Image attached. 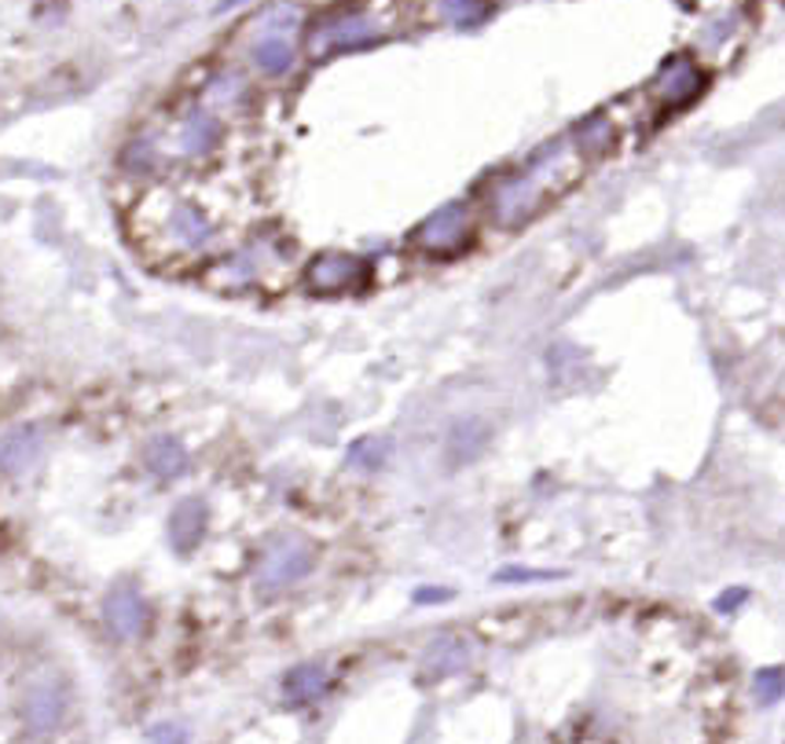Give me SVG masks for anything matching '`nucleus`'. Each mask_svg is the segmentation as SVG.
Instances as JSON below:
<instances>
[{
	"label": "nucleus",
	"instance_id": "13",
	"mask_svg": "<svg viewBox=\"0 0 785 744\" xmlns=\"http://www.w3.org/2000/svg\"><path fill=\"white\" fill-rule=\"evenodd\" d=\"M180 150H184L188 158H202V155H210L213 147L221 144V125H217V117L206 114V111H199V114H191L184 125H180Z\"/></svg>",
	"mask_w": 785,
	"mask_h": 744
},
{
	"label": "nucleus",
	"instance_id": "25",
	"mask_svg": "<svg viewBox=\"0 0 785 744\" xmlns=\"http://www.w3.org/2000/svg\"><path fill=\"white\" fill-rule=\"evenodd\" d=\"M155 737H184V733L173 730V726H162V730H155Z\"/></svg>",
	"mask_w": 785,
	"mask_h": 744
},
{
	"label": "nucleus",
	"instance_id": "4",
	"mask_svg": "<svg viewBox=\"0 0 785 744\" xmlns=\"http://www.w3.org/2000/svg\"><path fill=\"white\" fill-rule=\"evenodd\" d=\"M312 573V550L305 539L287 536L279 543L268 546L265 562H261V584L265 587H290L298 579H305Z\"/></svg>",
	"mask_w": 785,
	"mask_h": 744
},
{
	"label": "nucleus",
	"instance_id": "22",
	"mask_svg": "<svg viewBox=\"0 0 785 744\" xmlns=\"http://www.w3.org/2000/svg\"><path fill=\"white\" fill-rule=\"evenodd\" d=\"M451 590L448 587H418L415 590V606H440V601H448Z\"/></svg>",
	"mask_w": 785,
	"mask_h": 744
},
{
	"label": "nucleus",
	"instance_id": "12",
	"mask_svg": "<svg viewBox=\"0 0 785 744\" xmlns=\"http://www.w3.org/2000/svg\"><path fill=\"white\" fill-rule=\"evenodd\" d=\"M470 656H474V650H470V642L467 639H456V634H448V639H437L434 645L426 650L423 656V667L434 678H445V675H456L462 672V667L470 664Z\"/></svg>",
	"mask_w": 785,
	"mask_h": 744
},
{
	"label": "nucleus",
	"instance_id": "6",
	"mask_svg": "<svg viewBox=\"0 0 785 744\" xmlns=\"http://www.w3.org/2000/svg\"><path fill=\"white\" fill-rule=\"evenodd\" d=\"M702 89H705V74H702V67H694L686 56L664 63V70L658 74V81H653V95L669 106L691 103L694 95H702Z\"/></svg>",
	"mask_w": 785,
	"mask_h": 744
},
{
	"label": "nucleus",
	"instance_id": "24",
	"mask_svg": "<svg viewBox=\"0 0 785 744\" xmlns=\"http://www.w3.org/2000/svg\"><path fill=\"white\" fill-rule=\"evenodd\" d=\"M741 601H745V590H727V595L716 601V609H719V612H734Z\"/></svg>",
	"mask_w": 785,
	"mask_h": 744
},
{
	"label": "nucleus",
	"instance_id": "8",
	"mask_svg": "<svg viewBox=\"0 0 785 744\" xmlns=\"http://www.w3.org/2000/svg\"><path fill=\"white\" fill-rule=\"evenodd\" d=\"M106 628H111L117 639H136L147 628V601L144 595H136L133 587H117L114 595H106L103 606Z\"/></svg>",
	"mask_w": 785,
	"mask_h": 744
},
{
	"label": "nucleus",
	"instance_id": "15",
	"mask_svg": "<svg viewBox=\"0 0 785 744\" xmlns=\"http://www.w3.org/2000/svg\"><path fill=\"white\" fill-rule=\"evenodd\" d=\"M489 440V426L481 418H462V422L451 426V437H448V448H451V459L456 462H467L474 459Z\"/></svg>",
	"mask_w": 785,
	"mask_h": 744
},
{
	"label": "nucleus",
	"instance_id": "11",
	"mask_svg": "<svg viewBox=\"0 0 785 744\" xmlns=\"http://www.w3.org/2000/svg\"><path fill=\"white\" fill-rule=\"evenodd\" d=\"M327 686H330V675H327V667H319V664H298L294 672H290L283 678V697H287V704H312V700H319L327 694Z\"/></svg>",
	"mask_w": 785,
	"mask_h": 744
},
{
	"label": "nucleus",
	"instance_id": "20",
	"mask_svg": "<svg viewBox=\"0 0 785 744\" xmlns=\"http://www.w3.org/2000/svg\"><path fill=\"white\" fill-rule=\"evenodd\" d=\"M752 694H756L760 704H778L782 700V667H767V672H756V683H752Z\"/></svg>",
	"mask_w": 785,
	"mask_h": 744
},
{
	"label": "nucleus",
	"instance_id": "21",
	"mask_svg": "<svg viewBox=\"0 0 785 744\" xmlns=\"http://www.w3.org/2000/svg\"><path fill=\"white\" fill-rule=\"evenodd\" d=\"M349 459L363 462V466H379V462L385 459V448L379 444V440H360V444H352Z\"/></svg>",
	"mask_w": 785,
	"mask_h": 744
},
{
	"label": "nucleus",
	"instance_id": "17",
	"mask_svg": "<svg viewBox=\"0 0 785 744\" xmlns=\"http://www.w3.org/2000/svg\"><path fill=\"white\" fill-rule=\"evenodd\" d=\"M37 444H41V440H37L34 429H23V433H15L4 448H0V466H4L8 473L26 470L30 462H34V455H37Z\"/></svg>",
	"mask_w": 785,
	"mask_h": 744
},
{
	"label": "nucleus",
	"instance_id": "14",
	"mask_svg": "<svg viewBox=\"0 0 785 744\" xmlns=\"http://www.w3.org/2000/svg\"><path fill=\"white\" fill-rule=\"evenodd\" d=\"M147 466L155 477L162 481H177L180 473L188 470V451L177 437H155L147 444Z\"/></svg>",
	"mask_w": 785,
	"mask_h": 744
},
{
	"label": "nucleus",
	"instance_id": "5",
	"mask_svg": "<svg viewBox=\"0 0 785 744\" xmlns=\"http://www.w3.org/2000/svg\"><path fill=\"white\" fill-rule=\"evenodd\" d=\"M374 37H379V26H374L368 15H346V19H335V23L319 26L309 41V52L319 59V56H330V52H341V48L368 45Z\"/></svg>",
	"mask_w": 785,
	"mask_h": 744
},
{
	"label": "nucleus",
	"instance_id": "2",
	"mask_svg": "<svg viewBox=\"0 0 785 744\" xmlns=\"http://www.w3.org/2000/svg\"><path fill=\"white\" fill-rule=\"evenodd\" d=\"M470 235H474V213H470L467 202H448V206H440L437 213H429V217L418 224L412 239L418 250L451 257L467 250Z\"/></svg>",
	"mask_w": 785,
	"mask_h": 744
},
{
	"label": "nucleus",
	"instance_id": "10",
	"mask_svg": "<svg viewBox=\"0 0 785 744\" xmlns=\"http://www.w3.org/2000/svg\"><path fill=\"white\" fill-rule=\"evenodd\" d=\"M202 536H206V506L199 499H184L169 514V539H173L180 554H188V550L199 546Z\"/></svg>",
	"mask_w": 785,
	"mask_h": 744
},
{
	"label": "nucleus",
	"instance_id": "23",
	"mask_svg": "<svg viewBox=\"0 0 785 744\" xmlns=\"http://www.w3.org/2000/svg\"><path fill=\"white\" fill-rule=\"evenodd\" d=\"M518 579H554V576L551 573H529V568H522V573H514V568L496 573V584H518Z\"/></svg>",
	"mask_w": 785,
	"mask_h": 744
},
{
	"label": "nucleus",
	"instance_id": "9",
	"mask_svg": "<svg viewBox=\"0 0 785 744\" xmlns=\"http://www.w3.org/2000/svg\"><path fill=\"white\" fill-rule=\"evenodd\" d=\"M162 228H166V239L180 246V250H199V246L210 239V221L202 217L195 206H188V202H173V206H169V217Z\"/></svg>",
	"mask_w": 785,
	"mask_h": 744
},
{
	"label": "nucleus",
	"instance_id": "18",
	"mask_svg": "<svg viewBox=\"0 0 785 744\" xmlns=\"http://www.w3.org/2000/svg\"><path fill=\"white\" fill-rule=\"evenodd\" d=\"M617 139V128H613L606 117H591L576 128V144H580V155H606Z\"/></svg>",
	"mask_w": 785,
	"mask_h": 744
},
{
	"label": "nucleus",
	"instance_id": "7",
	"mask_svg": "<svg viewBox=\"0 0 785 744\" xmlns=\"http://www.w3.org/2000/svg\"><path fill=\"white\" fill-rule=\"evenodd\" d=\"M67 715V686L63 683H37L26 694L23 722L30 733H52Z\"/></svg>",
	"mask_w": 785,
	"mask_h": 744
},
{
	"label": "nucleus",
	"instance_id": "3",
	"mask_svg": "<svg viewBox=\"0 0 785 744\" xmlns=\"http://www.w3.org/2000/svg\"><path fill=\"white\" fill-rule=\"evenodd\" d=\"M368 279V261L352 253H319L316 261L305 268V283L312 294H349V290L363 286Z\"/></svg>",
	"mask_w": 785,
	"mask_h": 744
},
{
	"label": "nucleus",
	"instance_id": "26",
	"mask_svg": "<svg viewBox=\"0 0 785 744\" xmlns=\"http://www.w3.org/2000/svg\"><path fill=\"white\" fill-rule=\"evenodd\" d=\"M235 4H246V0H217V12H232Z\"/></svg>",
	"mask_w": 785,
	"mask_h": 744
},
{
	"label": "nucleus",
	"instance_id": "16",
	"mask_svg": "<svg viewBox=\"0 0 785 744\" xmlns=\"http://www.w3.org/2000/svg\"><path fill=\"white\" fill-rule=\"evenodd\" d=\"M254 63L265 74H287L290 67H294V45L279 34H265L254 45Z\"/></svg>",
	"mask_w": 785,
	"mask_h": 744
},
{
	"label": "nucleus",
	"instance_id": "19",
	"mask_svg": "<svg viewBox=\"0 0 785 744\" xmlns=\"http://www.w3.org/2000/svg\"><path fill=\"white\" fill-rule=\"evenodd\" d=\"M440 15L456 30H470L489 15V4L485 0H440Z\"/></svg>",
	"mask_w": 785,
	"mask_h": 744
},
{
	"label": "nucleus",
	"instance_id": "1",
	"mask_svg": "<svg viewBox=\"0 0 785 744\" xmlns=\"http://www.w3.org/2000/svg\"><path fill=\"white\" fill-rule=\"evenodd\" d=\"M576 177H580V150L569 144V139L565 144L554 139L518 177L500 183L496 199H492V213H496L500 224H522L529 221L532 213H540L554 195H562Z\"/></svg>",
	"mask_w": 785,
	"mask_h": 744
}]
</instances>
